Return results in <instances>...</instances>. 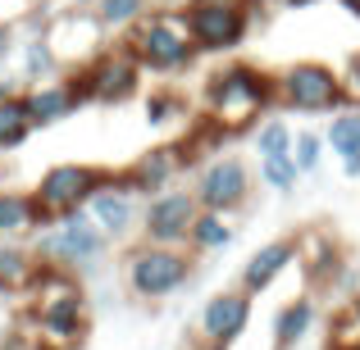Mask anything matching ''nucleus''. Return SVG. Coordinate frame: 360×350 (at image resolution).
Wrapping results in <instances>:
<instances>
[{"label": "nucleus", "mask_w": 360, "mask_h": 350, "mask_svg": "<svg viewBox=\"0 0 360 350\" xmlns=\"http://www.w3.org/2000/svg\"><path fill=\"white\" fill-rule=\"evenodd\" d=\"M27 137H32V119H27L23 91H9V96H0V155L18 150Z\"/></svg>", "instance_id": "4be33fe9"}, {"label": "nucleus", "mask_w": 360, "mask_h": 350, "mask_svg": "<svg viewBox=\"0 0 360 350\" xmlns=\"http://www.w3.org/2000/svg\"><path fill=\"white\" fill-rule=\"evenodd\" d=\"M128 51L137 55L141 69L150 73H183L192 69L196 46L187 32V14L183 9H155V14H141L128 32Z\"/></svg>", "instance_id": "7ed1b4c3"}, {"label": "nucleus", "mask_w": 360, "mask_h": 350, "mask_svg": "<svg viewBox=\"0 0 360 350\" xmlns=\"http://www.w3.org/2000/svg\"><path fill=\"white\" fill-rule=\"evenodd\" d=\"M101 36H105V27L96 23V14L91 9H73V14L55 18L51 32H46V41H51L55 60H91V55H101Z\"/></svg>", "instance_id": "4468645a"}, {"label": "nucleus", "mask_w": 360, "mask_h": 350, "mask_svg": "<svg viewBox=\"0 0 360 350\" xmlns=\"http://www.w3.org/2000/svg\"><path fill=\"white\" fill-rule=\"evenodd\" d=\"M187 5H196V0H187Z\"/></svg>", "instance_id": "58836bf2"}, {"label": "nucleus", "mask_w": 360, "mask_h": 350, "mask_svg": "<svg viewBox=\"0 0 360 350\" xmlns=\"http://www.w3.org/2000/svg\"><path fill=\"white\" fill-rule=\"evenodd\" d=\"M342 173H347V177H360V155H352V159H342Z\"/></svg>", "instance_id": "473e14b6"}, {"label": "nucleus", "mask_w": 360, "mask_h": 350, "mask_svg": "<svg viewBox=\"0 0 360 350\" xmlns=\"http://www.w3.org/2000/svg\"><path fill=\"white\" fill-rule=\"evenodd\" d=\"M55 69H60V60H55L51 41H46V36H27L23 41V78L37 87V82H51Z\"/></svg>", "instance_id": "b1692460"}, {"label": "nucleus", "mask_w": 360, "mask_h": 350, "mask_svg": "<svg viewBox=\"0 0 360 350\" xmlns=\"http://www.w3.org/2000/svg\"><path fill=\"white\" fill-rule=\"evenodd\" d=\"M37 278V255L18 241H0V291H27Z\"/></svg>", "instance_id": "412c9836"}, {"label": "nucleus", "mask_w": 360, "mask_h": 350, "mask_svg": "<svg viewBox=\"0 0 360 350\" xmlns=\"http://www.w3.org/2000/svg\"><path fill=\"white\" fill-rule=\"evenodd\" d=\"M110 182V168L96 164H55L41 173V182L32 187V201L37 210L46 214V223L64 219V214H78L87 210V201Z\"/></svg>", "instance_id": "0eeeda50"}, {"label": "nucleus", "mask_w": 360, "mask_h": 350, "mask_svg": "<svg viewBox=\"0 0 360 350\" xmlns=\"http://www.w3.org/2000/svg\"><path fill=\"white\" fill-rule=\"evenodd\" d=\"M260 182L269 187V191H297V182H301V173H297V164H292V155H269V159H260Z\"/></svg>", "instance_id": "cd10ccee"}, {"label": "nucleus", "mask_w": 360, "mask_h": 350, "mask_svg": "<svg viewBox=\"0 0 360 350\" xmlns=\"http://www.w3.org/2000/svg\"><path fill=\"white\" fill-rule=\"evenodd\" d=\"M23 105H27V119H32V132H37V128L64 123L78 105H87V100L78 91V78H51V82H37L32 91H23Z\"/></svg>", "instance_id": "2eb2a0df"}, {"label": "nucleus", "mask_w": 360, "mask_h": 350, "mask_svg": "<svg viewBox=\"0 0 360 350\" xmlns=\"http://www.w3.org/2000/svg\"><path fill=\"white\" fill-rule=\"evenodd\" d=\"M183 14H187V32H192L196 55L201 51L224 55V51H233V46H242L246 32H251V18H246L242 0H196Z\"/></svg>", "instance_id": "6e6552de"}, {"label": "nucleus", "mask_w": 360, "mask_h": 350, "mask_svg": "<svg viewBox=\"0 0 360 350\" xmlns=\"http://www.w3.org/2000/svg\"><path fill=\"white\" fill-rule=\"evenodd\" d=\"M301 255H306L310 278H328V273H338V250L328 245V236H319V232L297 236V260H301Z\"/></svg>", "instance_id": "393cba45"}, {"label": "nucleus", "mask_w": 360, "mask_h": 350, "mask_svg": "<svg viewBox=\"0 0 360 350\" xmlns=\"http://www.w3.org/2000/svg\"><path fill=\"white\" fill-rule=\"evenodd\" d=\"M192 164V155H187V146H155L150 155H141L132 168H123V173H115V182L123 187V191L132 196H160L174 187V177L183 173V168Z\"/></svg>", "instance_id": "f8f14e48"}, {"label": "nucleus", "mask_w": 360, "mask_h": 350, "mask_svg": "<svg viewBox=\"0 0 360 350\" xmlns=\"http://www.w3.org/2000/svg\"><path fill=\"white\" fill-rule=\"evenodd\" d=\"M324 146L333 150L338 159L360 155V109L356 105H347V109L333 114V123H328V132H324Z\"/></svg>", "instance_id": "5701e85b"}, {"label": "nucleus", "mask_w": 360, "mask_h": 350, "mask_svg": "<svg viewBox=\"0 0 360 350\" xmlns=\"http://www.w3.org/2000/svg\"><path fill=\"white\" fill-rule=\"evenodd\" d=\"M46 228V214L37 210L32 191H0V241L37 236Z\"/></svg>", "instance_id": "a211bd4d"}, {"label": "nucleus", "mask_w": 360, "mask_h": 350, "mask_svg": "<svg viewBox=\"0 0 360 350\" xmlns=\"http://www.w3.org/2000/svg\"><path fill=\"white\" fill-rule=\"evenodd\" d=\"M91 5H96V0H73V9H91Z\"/></svg>", "instance_id": "e433bc0d"}, {"label": "nucleus", "mask_w": 360, "mask_h": 350, "mask_svg": "<svg viewBox=\"0 0 360 350\" xmlns=\"http://www.w3.org/2000/svg\"><path fill=\"white\" fill-rule=\"evenodd\" d=\"M9 91H14V87H9V82H5V78H0V96H9Z\"/></svg>", "instance_id": "4c0bfd02"}, {"label": "nucleus", "mask_w": 360, "mask_h": 350, "mask_svg": "<svg viewBox=\"0 0 360 350\" xmlns=\"http://www.w3.org/2000/svg\"><path fill=\"white\" fill-rule=\"evenodd\" d=\"M342 9H347L352 18H360V0H342Z\"/></svg>", "instance_id": "72a5a7b5"}, {"label": "nucleus", "mask_w": 360, "mask_h": 350, "mask_svg": "<svg viewBox=\"0 0 360 350\" xmlns=\"http://www.w3.org/2000/svg\"><path fill=\"white\" fill-rule=\"evenodd\" d=\"M278 5H288V9H306V5H315V0H278Z\"/></svg>", "instance_id": "f704fd0d"}, {"label": "nucleus", "mask_w": 360, "mask_h": 350, "mask_svg": "<svg viewBox=\"0 0 360 350\" xmlns=\"http://www.w3.org/2000/svg\"><path fill=\"white\" fill-rule=\"evenodd\" d=\"M178 114H183V100H178L174 91H150L146 96V119L155 123V128L169 123V119H178Z\"/></svg>", "instance_id": "c756f323"}, {"label": "nucleus", "mask_w": 360, "mask_h": 350, "mask_svg": "<svg viewBox=\"0 0 360 350\" xmlns=\"http://www.w3.org/2000/svg\"><path fill=\"white\" fill-rule=\"evenodd\" d=\"M297 264V236H278V241L260 245V250L251 255V260L242 264V278L238 287L246 291V296H260V291H269L274 282L283 278V273Z\"/></svg>", "instance_id": "dca6fc26"}, {"label": "nucleus", "mask_w": 360, "mask_h": 350, "mask_svg": "<svg viewBox=\"0 0 360 350\" xmlns=\"http://www.w3.org/2000/svg\"><path fill=\"white\" fill-rule=\"evenodd\" d=\"M251 300L255 296H246L242 287L210 296L201 309V342L205 346H233L246 332V323H251Z\"/></svg>", "instance_id": "ddd939ff"}, {"label": "nucleus", "mask_w": 360, "mask_h": 350, "mask_svg": "<svg viewBox=\"0 0 360 350\" xmlns=\"http://www.w3.org/2000/svg\"><path fill=\"white\" fill-rule=\"evenodd\" d=\"M315 328V300L310 296H297V300H288V305L274 314V346L278 350H292L301 342V337Z\"/></svg>", "instance_id": "aec40b11"}, {"label": "nucleus", "mask_w": 360, "mask_h": 350, "mask_svg": "<svg viewBox=\"0 0 360 350\" xmlns=\"http://www.w3.org/2000/svg\"><path fill=\"white\" fill-rule=\"evenodd\" d=\"M338 78H342V91H347V100H352V105H360V51H356L352 60L342 64V73H338Z\"/></svg>", "instance_id": "7c9ffc66"}, {"label": "nucleus", "mask_w": 360, "mask_h": 350, "mask_svg": "<svg viewBox=\"0 0 360 350\" xmlns=\"http://www.w3.org/2000/svg\"><path fill=\"white\" fill-rule=\"evenodd\" d=\"M196 205L201 210H214V214H233L251 201V168L242 164L238 155H219L196 173V187H192Z\"/></svg>", "instance_id": "9d476101"}, {"label": "nucleus", "mask_w": 360, "mask_h": 350, "mask_svg": "<svg viewBox=\"0 0 360 350\" xmlns=\"http://www.w3.org/2000/svg\"><path fill=\"white\" fill-rule=\"evenodd\" d=\"M187 278H192V255L174 250V245H146L141 241L123 260V282H128V291L137 300H165L174 291H183Z\"/></svg>", "instance_id": "39448f33"}, {"label": "nucleus", "mask_w": 360, "mask_h": 350, "mask_svg": "<svg viewBox=\"0 0 360 350\" xmlns=\"http://www.w3.org/2000/svg\"><path fill=\"white\" fill-rule=\"evenodd\" d=\"M91 14H96V23L105 27V32H119V27H132L146 14V0H96Z\"/></svg>", "instance_id": "a878e982"}, {"label": "nucleus", "mask_w": 360, "mask_h": 350, "mask_svg": "<svg viewBox=\"0 0 360 350\" xmlns=\"http://www.w3.org/2000/svg\"><path fill=\"white\" fill-rule=\"evenodd\" d=\"M105 250H110V236L91 223L87 210L46 223V232H37V241H32L37 264H55V269H69V273L96 269L105 260Z\"/></svg>", "instance_id": "20e7f679"}, {"label": "nucleus", "mask_w": 360, "mask_h": 350, "mask_svg": "<svg viewBox=\"0 0 360 350\" xmlns=\"http://www.w3.org/2000/svg\"><path fill=\"white\" fill-rule=\"evenodd\" d=\"M274 100H278V82L260 73L255 64H224L205 82V109H210V123L219 132L251 128Z\"/></svg>", "instance_id": "f03ea898"}, {"label": "nucleus", "mask_w": 360, "mask_h": 350, "mask_svg": "<svg viewBox=\"0 0 360 350\" xmlns=\"http://www.w3.org/2000/svg\"><path fill=\"white\" fill-rule=\"evenodd\" d=\"M292 137H297V132H292L283 119H264L260 128H255V155H260V159H269V155H292Z\"/></svg>", "instance_id": "bb28decb"}, {"label": "nucleus", "mask_w": 360, "mask_h": 350, "mask_svg": "<svg viewBox=\"0 0 360 350\" xmlns=\"http://www.w3.org/2000/svg\"><path fill=\"white\" fill-rule=\"evenodd\" d=\"M137 87H141V64L128 46L91 55L87 69L78 73V91L91 105H123L128 96H137Z\"/></svg>", "instance_id": "1a4fd4ad"}, {"label": "nucleus", "mask_w": 360, "mask_h": 350, "mask_svg": "<svg viewBox=\"0 0 360 350\" xmlns=\"http://www.w3.org/2000/svg\"><path fill=\"white\" fill-rule=\"evenodd\" d=\"M347 314H352L356 323H360V296H352V305H347Z\"/></svg>", "instance_id": "c9c22d12"}, {"label": "nucleus", "mask_w": 360, "mask_h": 350, "mask_svg": "<svg viewBox=\"0 0 360 350\" xmlns=\"http://www.w3.org/2000/svg\"><path fill=\"white\" fill-rule=\"evenodd\" d=\"M274 82H278V105L297 109V114H338V109L352 105L342 91V78L328 64H315V60L283 69Z\"/></svg>", "instance_id": "423d86ee"}, {"label": "nucleus", "mask_w": 360, "mask_h": 350, "mask_svg": "<svg viewBox=\"0 0 360 350\" xmlns=\"http://www.w3.org/2000/svg\"><path fill=\"white\" fill-rule=\"evenodd\" d=\"M196 214H201L196 196L169 187V191H160V196L146 201V210H141V236H146V245H174V250H183L187 228H192Z\"/></svg>", "instance_id": "9b49d317"}, {"label": "nucleus", "mask_w": 360, "mask_h": 350, "mask_svg": "<svg viewBox=\"0 0 360 350\" xmlns=\"http://www.w3.org/2000/svg\"><path fill=\"white\" fill-rule=\"evenodd\" d=\"M292 164H297V173H319V164H324V137L319 132H297L292 137Z\"/></svg>", "instance_id": "c85d7f7f"}, {"label": "nucleus", "mask_w": 360, "mask_h": 350, "mask_svg": "<svg viewBox=\"0 0 360 350\" xmlns=\"http://www.w3.org/2000/svg\"><path fill=\"white\" fill-rule=\"evenodd\" d=\"M238 228L229 223V214H214V210H201L187 228V250L192 255H214V250H229Z\"/></svg>", "instance_id": "6ab92c4d"}, {"label": "nucleus", "mask_w": 360, "mask_h": 350, "mask_svg": "<svg viewBox=\"0 0 360 350\" xmlns=\"http://www.w3.org/2000/svg\"><path fill=\"white\" fill-rule=\"evenodd\" d=\"M9 51H14V27H5V23H0V60H5Z\"/></svg>", "instance_id": "2f4dec72"}, {"label": "nucleus", "mask_w": 360, "mask_h": 350, "mask_svg": "<svg viewBox=\"0 0 360 350\" xmlns=\"http://www.w3.org/2000/svg\"><path fill=\"white\" fill-rule=\"evenodd\" d=\"M87 214H91V223H96L110 241H119L123 232H132V223L141 219V214H137V196L123 191V187L115 182V173H110V182L87 201Z\"/></svg>", "instance_id": "f3484780"}, {"label": "nucleus", "mask_w": 360, "mask_h": 350, "mask_svg": "<svg viewBox=\"0 0 360 350\" xmlns=\"http://www.w3.org/2000/svg\"><path fill=\"white\" fill-rule=\"evenodd\" d=\"M27 300H32V318H37V342L55 350H69L82 342V332H87V296H82L78 273L55 269V264H37Z\"/></svg>", "instance_id": "f257e3e1"}]
</instances>
